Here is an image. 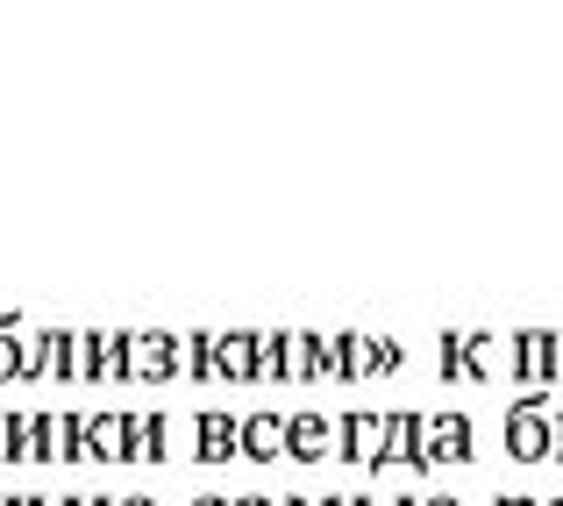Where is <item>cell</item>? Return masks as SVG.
I'll return each mask as SVG.
<instances>
[{"label":"cell","mask_w":563,"mask_h":506,"mask_svg":"<svg viewBox=\"0 0 563 506\" xmlns=\"http://www.w3.org/2000/svg\"><path fill=\"white\" fill-rule=\"evenodd\" d=\"M514 457H542V428L536 421H514Z\"/></svg>","instance_id":"1"},{"label":"cell","mask_w":563,"mask_h":506,"mask_svg":"<svg viewBox=\"0 0 563 506\" xmlns=\"http://www.w3.org/2000/svg\"><path fill=\"white\" fill-rule=\"evenodd\" d=\"M200 506H229V499H200Z\"/></svg>","instance_id":"2"},{"label":"cell","mask_w":563,"mask_h":506,"mask_svg":"<svg viewBox=\"0 0 563 506\" xmlns=\"http://www.w3.org/2000/svg\"><path fill=\"white\" fill-rule=\"evenodd\" d=\"M129 506H151V499H129Z\"/></svg>","instance_id":"3"},{"label":"cell","mask_w":563,"mask_h":506,"mask_svg":"<svg viewBox=\"0 0 563 506\" xmlns=\"http://www.w3.org/2000/svg\"><path fill=\"white\" fill-rule=\"evenodd\" d=\"M507 506H528V499H507Z\"/></svg>","instance_id":"4"},{"label":"cell","mask_w":563,"mask_h":506,"mask_svg":"<svg viewBox=\"0 0 563 506\" xmlns=\"http://www.w3.org/2000/svg\"><path fill=\"white\" fill-rule=\"evenodd\" d=\"M435 506H450V499H435Z\"/></svg>","instance_id":"5"},{"label":"cell","mask_w":563,"mask_h":506,"mask_svg":"<svg viewBox=\"0 0 563 506\" xmlns=\"http://www.w3.org/2000/svg\"><path fill=\"white\" fill-rule=\"evenodd\" d=\"M243 506H257V499H243Z\"/></svg>","instance_id":"6"}]
</instances>
